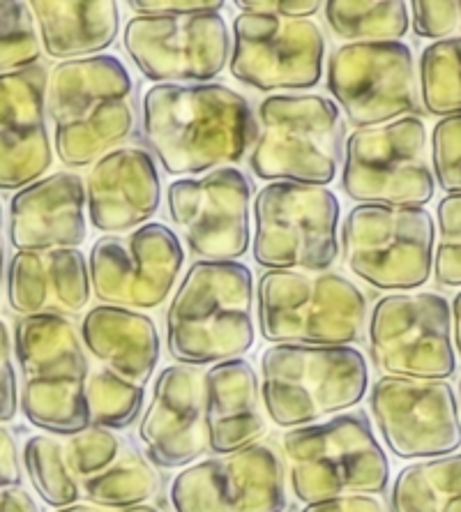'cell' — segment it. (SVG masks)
<instances>
[{
    "mask_svg": "<svg viewBox=\"0 0 461 512\" xmlns=\"http://www.w3.org/2000/svg\"><path fill=\"white\" fill-rule=\"evenodd\" d=\"M141 132L169 176H203L243 160L256 118L224 84H157L143 95Z\"/></svg>",
    "mask_w": 461,
    "mask_h": 512,
    "instance_id": "1",
    "label": "cell"
},
{
    "mask_svg": "<svg viewBox=\"0 0 461 512\" xmlns=\"http://www.w3.org/2000/svg\"><path fill=\"white\" fill-rule=\"evenodd\" d=\"M47 114L58 160L72 169L95 164L134 132L130 70L109 54L63 60L49 72Z\"/></svg>",
    "mask_w": 461,
    "mask_h": 512,
    "instance_id": "2",
    "label": "cell"
},
{
    "mask_svg": "<svg viewBox=\"0 0 461 512\" xmlns=\"http://www.w3.org/2000/svg\"><path fill=\"white\" fill-rule=\"evenodd\" d=\"M254 280L240 261H194L166 310V346L180 365H217L252 349Z\"/></svg>",
    "mask_w": 461,
    "mask_h": 512,
    "instance_id": "3",
    "label": "cell"
},
{
    "mask_svg": "<svg viewBox=\"0 0 461 512\" xmlns=\"http://www.w3.org/2000/svg\"><path fill=\"white\" fill-rule=\"evenodd\" d=\"M367 360L355 346L275 344L261 353L263 411L296 429L339 416L367 393Z\"/></svg>",
    "mask_w": 461,
    "mask_h": 512,
    "instance_id": "4",
    "label": "cell"
},
{
    "mask_svg": "<svg viewBox=\"0 0 461 512\" xmlns=\"http://www.w3.org/2000/svg\"><path fill=\"white\" fill-rule=\"evenodd\" d=\"M367 296L349 277L321 270H266L256 289V319L272 344L349 346L367 328Z\"/></svg>",
    "mask_w": 461,
    "mask_h": 512,
    "instance_id": "5",
    "label": "cell"
},
{
    "mask_svg": "<svg viewBox=\"0 0 461 512\" xmlns=\"http://www.w3.org/2000/svg\"><path fill=\"white\" fill-rule=\"evenodd\" d=\"M282 450L291 492L305 506L351 494L374 496L388 489V455L362 411L289 429Z\"/></svg>",
    "mask_w": 461,
    "mask_h": 512,
    "instance_id": "6",
    "label": "cell"
},
{
    "mask_svg": "<svg viewBox=\"0 0 461 512\" xmlns=\"http://www.w3.org/2000/svg\"><path fill=\"white\" fill-rule=\"evenodd\" d=\"M249 167L261 180L328 187L342 160V111L314 93L268 95L256 109Z\"/></svg>",
    "mask_w": 461,
    "mask_h": 512,
    "instance_id": "7",
    "label": "cell"
},
{
    "mask_svg": "<svg viewBox=\"0 0 461 512\" xmlns=\"http://www.w3.org/2000/svg\"><path fill=\"white\" fill-rule=\"evenodd\" d=\"M339 215L328 187L268 183L254 199V261L266 270H328L339 256Z\"/></svg>",
    "mask_w": 461,
    "mask_h": 512,
    "instance_id": "8",
    "label": "cell"
},
{
    "mask_svg": "<svg viewBox=\"0 0 461 512\" xmlns=\"http://www.w3.org/2000/svg\"><path fill=\"white\" fill-rule=\"evenodd\" d=\"M342 190L358 206L425 208L436 180L422 118L355 130L344 148Z\"/></svg>",
    "mask_w": 461,
    "mask_h": 512,
    "instance_id": "9",
    "label": "cell"
},
{
    "mask_svg": "<svg viewBox=\"0 0 461 512\" xmlns=\"http://www.w3.org/2000/svg\"><path fill=\"white\" fill-rule=\"evenodd\" d=\"M344 261L379 291H411L434 270V217L427 208L355 206L342 227Z\"/></svg>",
    "mask_w": 461,
    "mask_h": 512,
    "instance_id": "10",
    "label": "cell"
},
{
    "mask_svg": "<svg viewBox=\"0 0 461 512\" xmlns=\"http://www.w3.org/2000/svg\"><path fill=\"white\" fill-rule=\"evenodd\" d=\"M369 356L385 376L450 379L457 372L450 303L441 293H390L367 326Z\"/></svg>",
    "mask_w": 461,
    "mask_h": 512,
    "instance_id": "11",
    "label": "cell"
},
{
    "mask_svg": "<svg viewBox=\"0 0 461 512\" xmlns=\"http://www.w3.org/2000/svg\"><path fill=\"white\" fill-rule=\"evenodd\" d=\"M328 90L355 130L408 118L420 109L418 70L404 42L337 47L328 60Z\"/></svg>",
    "mask_w": 461,
    "mask_h": 512,
    "instance_id": "12",
    "label": "cell"
},
{
    "mask_svg": "<svg viewBox=\"0 0 461 512\" xmlns=\"http://www.w3.org/2000/svg\"><path fill=\"white\" fill-rule=\"evenodd\" d=\"M185 250L176 231L148 222L123 236H104L90 247V289L102 305L155 310L176 289Z\"/></svg>",
    "mask_w": 461,
    "mask_h": 512,
    "instance_id": "13",
    "label": "cell"
},
{
    "mask_svg": "<svg viewBox=\"0 0 461 512\" xmlns=\"http://www.w3.org/2000/svg\"><path fill=\"white\" fill-rule=\"evenodd\" d=\"M123 47L153 84H210L231 58V33L219 12L180 17H134Z\"/></svg>",
    "mask_w": 461,
    "mask_h": 512,
    "instance_id": "14",
    "label": "cell"
},
{
    "mask_svg": "<svg viewBox=\"0 0 461 512\" xmlns=\"http://www.w3.org/2000/svg\"><path fill=\"white\" fill-rule=\"evenodd\" d=\"M326 37L312 19L238 14L233 21L231 74L261 93L307 90L319 84Z\"/></svg>",
    "mask_w": 461,
    "mask_h": 512,
    "instance_id": "15",
    "label": "cell"
},
{
    "mask_svg": "<svg viewBox=\"0 0 461 512\" xmlns=\"http://www.w3.org/2000/svg\"><path fill=\"white\" fill-rule=\"evenodd\" d=\"M173 512H284V459L270 443H252L183 469L171 483Z\"/></svg>",
    "mask_w": 461,
    "mask_h": 512,
    "instance_id": "16",
    "label": "cell"
},
{
    "mask_svg": "<svg viewBox=\"0 0 461 512\" xmlns=\"http://www.w3.org/2000/svg\"><path fill=\"white\" fill-rule=\"evenodd\" d=\"M369 409L399 459H434L461 448L459 402L448 381L381 376L369 390Z\"/></svg>",
    "mask_w": 461,
    "mask_h": 512,
    "instance_id": "17",
    "label": "cell"
},
{
    "mask_svg": "<svg viewBox=\"0 0 461 512\" xmlns=\"http://www.w3.org/2000/svg\"><path fill=\"white\" fill-rule=\"evenodd\" d=\"M252 183L236 167L173 180L166 206L173 224L201 261H238L249 250Z\"/></svg>",
    "mask_w": 461,
    "mask_h": 512,
    "instance_id": "18",
    "label": "cell"
},
{
    "mask_svg": "<svg viewBox=\"0 0 461 512\" xmlns=\"http://www.w3.org/2000/svg\"><path fill=\"white\" fill-rule=\"evenodd\" d=\"M203 376V367L180 363L164 367L157 376L139 439L150 462L162 469H187L208 453Z\"/></svg>",
    "mask_w": 461,
    "mask_h": 512,
    "instance_id": "19",
    "label": "cell"
},
{
    "mask_svg": "<svg viewBox=\"0 0 461 512\" xmlns=\"http://www.w3.org/2000/svg\"><path fill=\"white\" fill-rule=\"evenodd\" d=\"M49 74L37 63L0 77V190L14 192L44 178L54 164L47 130Z\"/></svg>",
    "mask_w": 461,
    "mask_h": 512,
    "instance_id": "20",
    "label": "cell"
},
{
    "mask_svg": "<svg viewBox=\"0 0 461 512\" xmlns=\"http://www.w3.org/2000/svg\"><path fill=\"white\" fill-rule=\"evenodd\" d=\"M86 215L102 233H130L155 217L162 180L146 148L120 146L102 155L86 176Z\"/></svg>",
    "mask_w": 461,
    "mask_h": 512,
    "instance_id": "21",
    "label": "cell"
},
{
    "mask_svg": "<svg viewBox=\"0 0 461 512\" xmlns=\"http://www.w3.org/2000/svg\"><path fill=\"white\" fill-rule=\"evenodd\" d=\"M86 236V187L77 173H51L10 201V245L17 252L79 250Z\"/></svg>",
    "mask_w": 461,
    "mask_h": 512,
    "instance_id": "22",
    "label": "cell"
},
{
    "mask_svg": "<svg viewBox=\"0 0 461 512\" xmlns=\"http://www.w3.org/2000/svg\"><path fill=\"white\" fill-rule=\"evenodd\" d=\"M5 282L7 303L21 316H74L93 296L88 261L79 250L17 252Z\"/></svg>",
    "mask_w": 461,
    "mask_h": 512,
    "instance_id": "23",
    "label": "cell"
},
{
    "mask_svg": "<svg viewBox=\"0 0 461 512\" xmlns=\"http://www.w3.org/2000/svg\"><path fill=\"white\" fill-rule=\"evenodd\" d=\"M203 395L210 453L229 455L263 439L261 381L245 358L210 365L203 376Z\"/></svg>",
    "mask_w": 461,
    "mask_h": 512,
    "instance_id": "24",
    "label": "cell"
},
{
    "mask_svg": "<svg viewBox=\"0 0 461 512\" xmlns=\"http://www.w3.org/2000/svg\"><path fill=\"white\" fill-rule=\"evenodd\" d=\"M81 342L104 370L146 386L160 363V333L148 314L125 307L97 305L83 316Z\"/></svg>",
    "mask_w": 461,
    "mask_h": 512,
    "instance_id": "25",
    "label": "cell"
},
{
    "mask_svg": "<svg viewBox=\"0 0 461 512\" xmlns=\"http://www.w3.org/2000/svg\"><path fill=\"white\" fill-rule=\"evenodd\" d=\"M28 5L42 49L56 60L100 56L118 37L120 14L113 0H35Z\"/></svg>",
    "mask_w": 461,
    "mask_h": 512,
    "instance_id": "26",
    "label": "cell"
},
{
    "mask_svg": "<svg viewBox=\"0 0 461 512\" xmlns=\"http://www.w3.org/2000/svg\"><path fill=\"white\" fill-rule=\"evenodd\" d=\"M12 351L24 381L86 383L90 374L79 328L67 316H21L14 323Z\"/></svg>",
    "mask_w": 461,
    "mask_h": 512,
    "instance_id": "27",
    "label": "cell"
},
{
    "mask_svg": "<svg viewBox=\"0 0 461 512\" xmlns=\"http://www.w3.org/2000/svg\"><path fill=\"white\" fill-rule=\"evenodd\" d=\"M392 512H461V453L420 459L397 473Z\"/></svg>",
    "mask_w": 461,
    "mask_h": 512,
    "instance_id": "28",
    "label": "cell"
},
{
    "mask_svg": "<svg viewBox=\"0 0 461 512\" xmlns=\"http://www.w3.org/2000/svg\"><path fill=\"white\" fill-rule=\"evenodd\" d=\"M323 12L332 33L346 44L402 42L411 26L408 5L402 0H330Z\"/></svg>",
    "mask_w": 461,
    "mask_h": 512,
    "instance_id": "29",
    "label": "cell"
},
{
    "mask_svg": "<svg viewBox=\"0 0 461 512\" xmlns=\"http://www.w3.org/2000/svg\"><path fill=\"white\" fill-rule=\"evenodd\" d=\"M19 406L30 425L51 436H72L88 427L86 383L24 381Z\"/></svg>",
    "mask_w": 461,
    "mask_h": 512,
    "instance_id": "30",
    "label": "cell"
},
{
    "mask_svg": "<svg viewBox=\"0 0 461 512\" xmlns=\"http://www.w3.org/2000/svg\"><path fill=\"white\" fill-rule=\"evenodd\" d=\"M160 487L157 473L146 459L125 450L109 469L83 480L81 496L100 508H134L153 499Z\"/></svg>",
    "mask_w": 461,
    "mask_h": 512,
    "instance_id": "31",
    "label": "cell"
},
{
    "mask_svg": "<svg viewBox=\"0 0 461 512\" xmlns=\"http://www.w3.org/2000/svg\"><path fill=\"white\" fill-rule=\"evenodd\" d=\"M420 102L432 116L461 114V37L432 42L418 70Z\"/></svg>",
    "mask_w": 461,
    "mask_h": 512,
    "instance_id": "32",
    "label": "cell"
},
{
    "mask_svg": "<svg viewBox=\"0 0 461 512\" xmlns=\"http://www.w3.org/2000/svg\"><path fill=\"white\" fill-rule=\"evenodd\" d=\"M24 466L40 499L51 508H67L81 499V485L67 466L65 441L51 434L30 436L24 446Z\"/></svg>",
    "mask_w": 461,
    "mask_h": 512,
    "instance_id": "33",
    "label": "cell"
},
{
    "mask_svg": "<svg viewBox=\"0 0 461 512\" xmlns=\"http://www.w3.org/2000/svg\"><path fill=\"white\" fill-rule=\"evenodd\" d=\"M146 402V390L134 383L120 379L109 370H90L86 379V404H88V427L102 429H125L134 420Z\"/></svg>",
    "mask_w": 461,
    "mask_h": 512,
    "instance_id": "34",
    "label": "cell"
},
{
    "mask_svg": "<svg viewBox=\"0 0 461 512\" xmlns=\"http://www.w3.org/2000/svg\"><path fill=\"white\" fill-rule=\"evenodd\" d=\"M42 54L33 12L28 3H0V77L37 65Z\"/></svg>",
    "mask_w": 461,
    "mask_h": 512,
    "instance_id": "35",
    "label": "cell"
},
{
    "mask_svg": "<svg viewBox=\"0 0 461 512\" xmlns=\"http://www.w3.org/2000/svg\"><path fill=\"white\" fill-rule=\"evenodd\" d=\"M125 443L116 434L102 427H86L81 432L67 436L65 457L74 478L83 480L97 476L125 453Z\"/></svg>",
    "mask_w": 461,
    "mask_h": 512,
    "instance_id": "36",
    "label": "cell"
},
{
    "mask_svg": "<svg viewBox=\"0 0 461 512\" xmlns=\"http://www.w3.org/2000/svg\"><path fill=\"white\" fill-rule=\"evenodd\" d=\"M434 277L445 289L461 286V194H445L436 208Z\"/></svg>",
    "mask_w": 461,
    "mask_h": 512,
    "instance_id": "37",
    "label": "cell"
},
{
    "mask_svg": "<svg viewBox=\"0 0 461 512\" xmlns=\"http://www.w3.org/2000/svg\"><path fill=\"white\" fill-rule=\"evenodd\" d=\"M434 180L448 194H461V114L441 118L432 134Z\"/></svg>",
    "mask_w": 461,
    "mask_h": 512,
    "instance_id": "38",
    "label": "cell"
},
{
    "mask_svg": "<svg viewBox=\"0 0 461 512\" xmlns=\"http://www.w3.org/2000/svg\"><path fill=\"white\" fill-rule=\"evenodd\" d=\"M413 30L425 40H452L461 37V3H413Z\"/></svg>",
    "mask_w": 461,
    "mask_h": 512,
    "instance_id": "39",
    "label": "cell"
},
{
    "mask_svg": "<svg viewBox=\"0 0 461 512\" xmlns=\"http://www.w3.org/2000/svg\"><path fill=\"white\" fill-rule=\"evenodd\" d=\"M19 411V386L14 370L12 333L7 323L0 319V423L14 420Z\"/></svg>",
    "mask_w": 461,
    "mask_h": 512,
    "instance_id": "40",
    "label": "cell"
},
{
    "mask_svg": "<svg viewBox=\"0 0 461 512\" xmlns=\"http://www.w3.org/2000/svg\"><path fill=\"white\" fill-rule=\"evenodd\" d=\"M130 10L139 17H180V14L219 12L226 3L222 0H132Z\"/></svg>",
    "mask_w": 461,
    "mask_h": 512,
    "instance_id": "41",
    "label": "cell"
},
{
    "mask_svg": "<svg viewBox=\"0 0 461 512\" xmlns=\"http://www.w3.org/2000/svg\"><path fill=\"white\" fill-rule=\"evenodd\" d=\"M243 14H270L282 19H309L321 10L319 0H238Z\"/></svg>",
    "mask_w": 461,
    "mask_h": 512,
    "instance_id": "42",
    "label": "cell"
},
{
    "mask_svg": "<svg viewBox=\"0 0 461 512\" xmlns=\"http://www.w3.org/2000/svg\"><path fill=\"white\" fill-rule=\"evenodd\" d=\"M300 512H390L388 506L379 499V496L369 494H351L339 496V499L309 503Z\"/></svg>",
    "mask_w": 461,
    "mask_h": 512,
    "instance_id": "43",
    "label": "cell"
},
{
    "mask_svg": "<svg viewBox=\"0 0 461 512\" xmlns=\"http://www.w3.org/2000/svg\"><path fill=\"white\" fill-rule=\"evenodd\" d=\"M21 485V459L17 439L10 429L0 425V489Z\"/></svg>",
    "mask_w": 461,
    "mask_h": 512,
    "instance_id": "44",
    "label": "cell"
},
{
    "mask_svg": "<svg viewBox=\"0 0 461 512\" xmlns=\"http://www.w3.org/2000/svg\"><path fill=\"white\" fill-rule=\"evenodd\" d=\"M0 512H40L33 494L21 487L0 489Z\"/></svg>",
    "mask_w": 461,
    "mask_h": 512,
    "instance_id": "45",
    "label": "cell"
},
{
    "mask_svg": "<svg viewBox=\"0 0 461 512\" xmlns=\"http://www.w3.org/2000/svg\"><path fill=\"white\" fill-rule=\"evenodd\" d=\"M450 314H452V333H455V351L461 358V291L457 293L455 303H452Z\"/></svg>",
    "mask_w": 461,
    "mask_h": 512,
    "instance_id": "46",
    "label": "cell"
},
{
    "mask_svg": "<svg viewBox=\"0 0 461 512\" xmlns=\"http://www.w3.org/2000/svg\"><path fill=\"white\" fill-rule=\"evenodd\" d=\"M5 282V240H3V203H0V293Z\"/></svg>",
    "mask_w": 461,
    "mask_h": 512,
    "instance_id": "47",
    "label": "cell"
},
{
    "mask_svg": "<svg viewBox=\"0 0 461 512\" xmlns=\"http://www.w3.org/2000/svg\"><path fill=\"white\" fill-rule=\"evenodd\" d=\"M56 512H107L100 506H93V503H72L67 508H58Z\"/></svg>",
    "mask_w": 461,
    "mask_h": 512,
    "instance_id": "48",
    "label": "cell"
},
{
    "mask_svg": "<svg viewBox=\"0 0 461 512\" xmlns=\"http://www.w3.org/2000/svg\"><path fill=\"white\" fill-rule=\"evenodd\" d=\"M120 512H157V510L150 508V506H134V508H125V510H120Z\"/></svg>",
    "mask_w": 461,
    "mask_h": 512,
    "instance_id": "49",
    "label": "cell"
},
{
    "mask_svg": "<svg viewBox=\"0 0 461 512\" xmlns=\"http://www.w3.org/2000/svg\"><path fill=\"white\" fill-rule=\"evenodd\" d=\"M459 397H461V381H459ZM461 404V402H459Z\"/></svg>",
    "mask_w": 461,
    "mask_h": 512,
    "instance_id": "50",
    "label": "cell"
}]
</instances>
